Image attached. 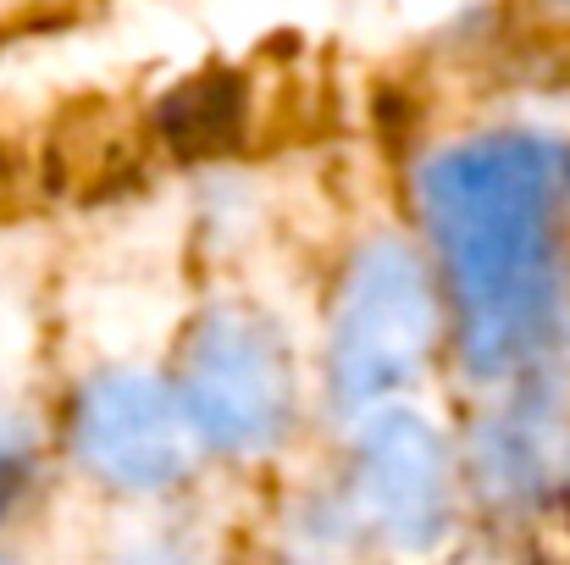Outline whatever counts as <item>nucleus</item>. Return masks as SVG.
<instances>
[{
  "instance_id": "7ed1b4c3",
  "label": "nucleus",
  "mask_w": 570,
  "mask_h": 565,
  "mask_svg": "<svg viewBox=\"0 0 570 565\" xmlns=\"http://www.w3.org/2000/svg\"><path fill=\"white\" fill-rule=\"evenodd\" d=\"M178 399L194 438L227 455H261L294 427V367L283 339L238 305L205 311L184 344Z\"/></svg>"
},
{
  "instance_id": "20e7f679",
  "label": "nucleus",
  "mask_w": 570,
  "mask_h": 565,
  "mask_svg": "<svg viewBox=\"0 0 570 565\" xmlns=\"http://www.w3.org/2000/svg\"><path fill=\"white\" fill-rule=\"evenodd\" d=\"M72 455L111 488L150 494L189 471L194 427L178 388L145 372L95 377L72 405Z\"/></svg>"
},
{
  "instance_id": "f257e3e1",
  "label": "nucleus",
  "mask_w": 570,
  "mask_h": 565,
  "mask_svg": "<svg viewBox=\"0 0 570 565\" xmlns=\"http://www.w3.org/2000/svg\"><path fill=\"white\" fill-rule=\"evenodd\" d=\"M566 199L570 150L543 134H476L421 167V216L471 372L504 377L549 344Z\"/></svg>"
},
{
  "instance_id": "39448f33",
  "label": "nucleus",
  "mask_w": 570,
  "mask_h": 565,
  "mask_svg": "<svg viewBox=\"0 0 570 565\" xmlns=\"http://www.w3.org/2000/svg\"><path fill=\"white\" fill-rule=\"evenodd\" d=\"M355 510L361 522L399 544L426 549L454 522V466L438 427L415 410H382L366 421L355 449Z\"/></svg>"
},
{
  "instance_id": "423d86ee",
  "label": "nucleus",
  "mask_w": 570,
  "mask_h": 565,
  "mask_svg": "<svg viewBox=\"0 0 570 565\" xmlns=\"http://www.w3.org/2000/svg\"><path fill=\"white\" fill-rule=\"evenodd\" d=\"M22 477H28V455H22V444H17V438H6V432H0V516L11 510V499H17Z\"/></svg>"
},
{
  "instance_id": "f03ea898",
  "label": "nucleus",
  "mask_w": 570,
  "mask_h": 565,
  "mask_svg": "<svg viewBox=\"0 0 570 565\" xmlns=\"http://www.w3.org/2000/svg\"><path fill=\"white\" fill-rule=\"evenodd\" d=\"M432 333H438V300L426 266L399 238L366 244L338 289L327 333V382L338 410L350 416L377 410L426 361Z\"/></svg>"
}]
</instances>
